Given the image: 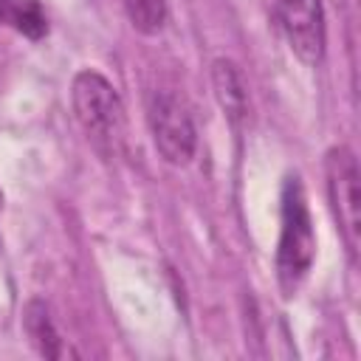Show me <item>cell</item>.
I'll use <instances>...</instances> for the list:
<instances>
[{"instance_id": "cell-3", "label": "cell", "mask_w": 361, "mask_h": 361, "mask_svg": "<svg viewBox=\"0 0 361 361\" xmlns=\"http://www.w3.org/2000/svg\"><path fill=\"white\" fill-rule=\"evenodd\" d=\"M147 121L149 133L155 141V149L161 158L172 166H186L195 158L197 149V130L192 121V113L186 102L169 90V87H155L147 102Z\"/></svg>"}, {"instance_id": "cell-6", "label": "cell", "mask_w": 361, "mask_h": 361, "mask_svg": "<svg viewBox=\"0 0 361 361\" xmlns=\"http://www.w3.org/2000/svg\"><path fill=\"white\" fill-rule=\"evenodd\" d=\"M212 90H214V99H217L226 121L234 130H243L251 116V99H248V85H245L237 62H231L226 56H217L212 62Z\"/></svg>"}, {"instance_id": "cell-1", "label": "cell", "mask_w": 361, "mask_h": 361, "mask_svg": "<svg viewBox=\"0 0 361 361\" xmlns=\"http://www.w3.org/2000/svg\"><path fill=\"white\" fill-rule=\"evenodd\" d=\"M316 259V234L299 175H288L282 186V228L276 245V282L285 299L296 296Z\"/></svg>"}, {"instance_id": "cell-5", "label": "cell", "mask_w": 361, "mask_h": 361, "mask_svg": "<svg viewBox=\"0 0 361 361\" xmlns=\"http://www.w3.org/2000/svg\"><path fill=\"white\" fill-rule=\"evenodd\" d=\"M276 14L290 51L310 68L324 59V11L322 0H276Z\"/></svg>"}, {"instance_id": "cell-10", "label": "cell", "mask_w": 361, "mask_h": 361, "mask_svg": "<svg viewBox=\"0 0 361 361\" xmlns=\"http://www.w3.org/2000/svg\"><path fill=\"white\" fill-rule=\"evenodd\" d=\"M0 212H3V192H0Z\"/></svg>"}, {"instance_id": "cell-7", "label": "cell", "mask_w": 361, "mask_h": 361, "mask_svg": "<svg viewBox=\"0 0 361 361\" xmlns=\"http://www.w3.org/2000/svg\"><path fill=\"white\" fill-rule=\"evenodd\" d=\"M23 330L28 336V341L34 344V350L45 358H65L68 347L51 319V310L42 299H31L23 310Z\"/></svg>"}, {"instance_id": "cell-2", "label": "cell", "mask_w": 361, "mask_h": 361, "mask_svg": "<svg viewBox=\"0 0 361 361\" xmlns=\"http://www.w3.org/2000/svg\"><path fill=\"white\" fill-rule=\"evenodd\" d=\"M71 102L87 141L104 158H116L124 147V133H127V116L116 85L99 71L85 68L73 76Z\"/></svg>"}, {"instance_id": "cell-9", "label": "cell", "mask_w": 361, "mask_h": 361, "mask_svg": "<svg viewBox=\"0 0 361 361\" xmlns=\"http://www.w3.org/2000/svg\"><path fill=\"white\" fill-rule=\"evenodd\" d=\"M130 25L138 34H158L166 23V0H121Z\"/></svg>"}, {"instance_id": "cell-8", "label": "cell", "mask_w": 361, "mask_h": 361, "mask_svg": "<svg viewBox=\"0 0 361 361\" xmlns=\"http://www.w3.org/2000/svg\"><path fill=\"white\" fill-rule=\"evenodd\" d=\"M0 23L17 28L31 39L48 34V17L37 0H0Z\"/></svg>"}, {"instance_id": "cell-4", "label": "cell", "mask_w": 361, "mask_h": 361, "mask_svg": "<svg viewBox=\"0 0 361 361\" xmlns=\"http://www.w3.org/2000/svg\"><path fill=\"white\" fill-rule=\"evenodd\" d=\"M327 175V195L333 206V217L344 237L350 257L355 259L361 243V195H358V161L350 147H333L324 158Z\"/></svg>"}]
</instances>
